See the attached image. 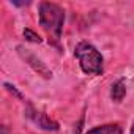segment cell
Here are the masks:
<instances>
[{
    "label": "cell",
    "instance_id": "8",
    "mask_svg": "<svg viewBox=\"0 0 134 134\" xmlns=\"http://www.w3.org/2000/svg\"><path fill=\"white\" fill-rule=\"evenodd\" d=\"M2 134H8V129L5 126H2Z\"/></svg>",
    "mask_w": 134,
    "mask_h": 134
},
{
    "label": "cell",
    "instance_id": "4",
    "mask_svg": "<svg viewBox=\"0 0 134 134\" xmlns=\"http://www.w3.org/2000/svg\"><path fill=\"white\" fill-rule=\"evenodd\" d=\"M18 51H19V55L25 60V63H29L32 68L36 71V73H40L41 76H44V77H51L52 76V73L46 68V65L40 60V58H36V55H33V54H30L27 49H22V47H18Z\"/></svg>",
    "mask_w": 134,
    "mask_h": 134
},
{
    "label": "cell",
    "instance_id": "7",
    "mask_svg": "<svg viewBox=\"0 0 134 134\" xmlns=\"http://www.w3.org/2000/svg\"><path fill=\"white\" fill-rule=\"evenodd\" d=\"M24 36H25L27 41H32V43H41V38H40L33 30H30V29H25V30H24Z\"/></svg>",
    "mask_w": 134,
    "mask_h": 134
},
{
    "label": "cell",
    "instance_id": "9",
    "mask_svg": "<svg viewBox=\"0 0 134 134\" xmlns=\"http://www.w3.org/2000/svg\"><path fill=\"white\" fill-rule=\"evenodd\" d=\"M131 134H134V123H132V126H131Z\"/></svg>",
    "mask_w": 134,
    "mask_h": 134
},
{
    "label": "cell",
    "instance_id": "6",
    "mask_svg": "<svg viewBox=\"0 0 134 134\" xmlns=\"http://www.w3.org/2000/svg\"><path fill=\"white\" fill-rule=\"evenodd\" d=\"M125 95H126V85H125V81H123V79L115 81V82L112 84V88H110V98H112V101L120 103V101H123Z\"/></svg>",
    "mask_w": 134,
    "mask_h": 134
},
{
    "label": "cell",
    "instance_id": "1",
    "mask_svg": "<svg viewBox=\"0 0 134 134\" xmlns=\"http://www.w3.org/2000/svg\"><path fill=\"white\" fill-rule=\"evenodd\" d=\"M38 16H40V25L51 36L49 41H52V44L58 47L63 24H65V11H63V8L60 5H57V3L41 2L40 7H38Z\"/></svg>",
    "mask_w": 134,
    "mask_h": 134
},
{
    "label": "cell",
    "instance_id": "2",
    "mask_svg": "<svg viewBox=\"0 0 134 134\" xmlns=\"http://www.w3.org/2000/svg\"><path fill=\"white\" fill-rule=\"evenodd\" d=\"M74 55L79 60L81 70L85 74L98 76V74L103 73L104 58H103V55L99 54V51L93 44H90L87 41H81L76 46V49H74Z\"/></svg>",
    "mask_w": 134,
    "mask_h": 134
},
{
    "label": "cell",
    "instance_id": "5",
    "mask_svg": "<svg viewBox=\"0 0 134 134\" xmlns=\"http://www.w3.org/2000/svg\"><path fill=\"white\" fill-rule=\"evenodd\" d=\"M85 134H123V128L118 123H109V125H101L88 129Z\"/></svg>",
    "mask_w": 134,
    "mask_h": 134
},
{
    "label": "cell",
    "instance_id": "3",
    "mask_svg": "<svg viewBox=\"0 0 134 134\" xmlns=\"http://www.w3.org/2000/svg\"><path fill=\"white\" fill-rule=\"evenodd\" d=\"M25 115L38 126V128H41V129H46V131H58V123L57 121H54V120H51L44 112H41V110H36L33 106H27V109H25Z\"/></svg>",
    "mask_w": 134,
    "mask_h": 134
}]
</instances>
